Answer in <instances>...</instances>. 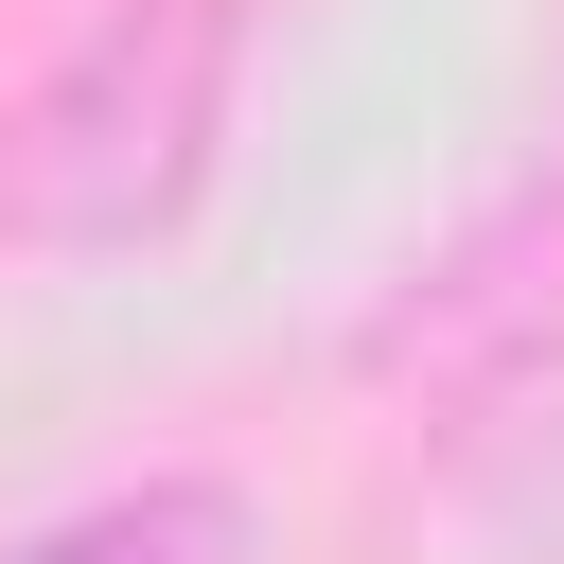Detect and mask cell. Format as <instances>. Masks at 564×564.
I'll return each mask as SVG.
<instances>
[{"label": "cell", "mask_w": 564, "mask_h": 564, "mask_svg": "<svg viewBox=\"0 0 564 564\" xmlns=\"http://www.w3.org/2000/svg\"><path fill=\"white\" fill-rule=\"evenodd\" d=\"M247 88V0H106L18 106H0V229L18 247H159Z\"/></svg>", "instance_id": "cell-1"}, {"label": "cell", "mask_w": 564, "mask_h": 564, "mask_svg": "<svg viewBox=\"0 0 564 564\" xmlns=\"http://www.w3.org/2000/svg\"><path fill=\"white\" fill-rule=\"evenodd\" d=\"M0 564H264V511L229 476H123V494H70L53 529H18Z\"/></svg>", "instance_id": "cell-2"}]
</instances>
